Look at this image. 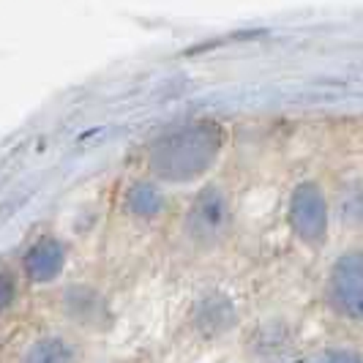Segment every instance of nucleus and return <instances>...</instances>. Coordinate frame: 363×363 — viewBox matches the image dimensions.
<instances>
[{
    "label": "nucleus",
    "mask_w": 363,
    "mask_h": 363,
    "mask_svg": "<svg viewBox=\"0 0 363 363\" xmlns=\"http://www.w3.org/2000/svg\"><path fill=\"white\" fill-rule=\"evenodd\" d=\"M233 323V306L224 301V298H211L202 303V314H200V325L202 328H227Z\"/></svg>",
    "instance_id": "8"
},
{
    "label": "nucleus",
    "mask_w": 363,
    "mask_h": 363,
    "mask_svg": "<svg viewBox=\"0 0 363 363\" xmlns=\"http://www.w3.org/2000/svg\"><path fill=\"white\" fill-rule=\"evenodd\" d=\"M77 361V352L66 339H41L36 345L28 350L25 363H74Z\"/></svg>",
    "instance_id": "6"
},
{
    "label": "nucleus",
    "mask_w": 363,
    "mask_h": 363,
    "mask_svg": "<svg viewBox=\"0 0 363 363\" xmlns=\"http://www.w3.org/2000/svg\"><path fill=\"white\" fill-rule=\"evenodd\" d=\"M63 268H66V249L55 238H41L25 255V276L36 284H47L57 279Z\"/></svg>",
    "instance_id": "5"
},
{
    "label": "nucleus",
    "mask_w": 363,
    "mask_h": 363,
    "mask_svg": "<svg viewBox=\"0 0 363 363\" xmlns=\"http://www.w3.org/2000/svg\"><path fill=\"white\" fill-rule=\"evenodd\" d=\"M224 145V131L213 121L183 126L159 140L150 150V169L159 181L189 183L208 172Z\"/></svg>",
    "instance_id": "1"
},
{
    "label": "nucleus",
    "mask_w": 363,
    "mask_h": 363,
    "mask_svg": "<svg viewBox=\"0 0 363 363\" xmlns=\"http://www.w3.org/2000/svg\"><path fill=\"white\" fill-rule=\"evenodd\" d=\"M290 224L309 246H320L328 235V205L317 183H301L290 197Z\"/></svg>",
    "instance_id": "2"
},
{
    "label": "nucleus",
    "mask_w": 363,
    "mask_h": 363,
    "mask_svg": "<svg viewBox=\"0 0 363 363\" xmlns=\"http://www.w3.org/2000/svg\"><path fill=\"white\" fill-rule=\"evenodd\" d=\"M314 363H363V358L352 350H330L325 355H320Z\"/></svg>",
    "instance_id": "11"
},
{
    "label": "nucleus",
    "mask_w": 363,
    "mask_h": 363,
    "mask_svg": "<svg viewBox=\"0 0 363 363\" xmlns=\"http://www.w3.org/2000/svg\"><path fill=\"white\" fill-rule=\"evenodd\" d=\"M328 298L339 314L363 320V252H350L333 265Z\"/></svg>",
    "instance_id": "3"
},
{
    "label": "nucleus",
    "mask_w": 363,
    "mask_h": 363,
    "mask_svg": "<svg viewBox=\"0 0 363 363\" xmlns=\"http://www.w3.org/2000/svg\"><path fill=\"white\" fill-rule=\"evenodd\" d=\"M17 298V279L11 271H0V314L6 309H11Z\"/></svg>",
    "instance_id": "10"
},
{
    "label": "nucleus",
    "mask_w": 363,
    "mask_h": 363,
    "mask_svg": "<svg viewBox=\"0 0 363 363\" xmlns=\"http://www.w3.org/2000/svg\"><path fill=\"white\" fill-rule=\"evenodd\" d=\"M227 224H230V200L227 194L211 186L205 189L200 197L194 200L189 218H186V230L189 235L200 243H213L218 238L227 233Z\"/></svg>",
    "instance_id": "4"
},
{
    "label": "nucleus",
    "mask_w": 363,
    "mask_h": 363,
    "mask_svg": "<svg viewBox=\"0 0 363 363\" xmlns=\"http://www.w3.org/2000/svg\"><path fill=\"white\" fill-rule=\"evenodd\" d=\"M345 218L347 221H363V183L361 186H352L345 197Z\"/></svg>",
    "instance_id": "9"
},
{
    "label": "nucleus",
    "mask_w": 363,
    "mask_h": 363,
    "mask_svg": "<svg viewBox=\"0 0 363 363\" xmlns=\"http://www.w3.org/2000/svg\"><path fill=\"white\" fill-rule=\"evenodd\" d=\"M126 205H128V211L137 213V216H156V213L162 211L164 197L159 194V189H153V186H147V183H140V186H134V189L128 191Z\"/></svg>",
    "instance_id": "7"
}]
</instances>
